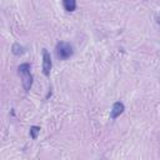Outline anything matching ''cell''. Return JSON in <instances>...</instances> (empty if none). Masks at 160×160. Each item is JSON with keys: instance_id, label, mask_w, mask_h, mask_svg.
Returning a JSON list of instances; mask_svg holds the SVG:
<instances>
[{"instance_id": "7", "label": "cell", "mask_w": 160, "mask_h": 160, "mask_svg": "<svg viewBox=\"0 0 160 160\" xmlns=\"http://www.w3.org/2000/svg\"><path fill=\"white\" fill-rule=\"evenodd\" d=\"M39 131H40V128H39V126H31V128H30V135H31V138H32V139H36Z\"/></svg>"}, {"instance_id": "1", "label": "cell", "mask_w": 160, "mask_h": 160, "mask_svg": "<svg viewBox=\"0 0 160 160\" xmlns=\"http://www.w3.org/2000/svg\"><path fill=\"white\" fill-rule=\"evenodd\" d=\"M18 71L21 75V82H22L24 89L26 91H29L30 88H31V85H32V76L30 74V64H28V62L21 64L18 68Z\"/></svg>"}, {"instance_id": "6", "label": "cell", "mask_w": 160, "mask_h": 160, "mask_svg": "<svg viewBox=\"0 0 160 160\" xmlns=\"http://www.w3.org/2000/svg\"><path fill=\"white\" fill-rule=\"evenodd\" d=\"M11 51L15 55H21V54H24V48L21 45H19V44H14L12 48H11Z\"/></svg>"}, {"instance_id": "5", "label": "cell", "mask_w": 160, "mask_h": 160, "mask_svg": "<svg viewBox=\"0 0 160 160\" xmlns=\"http://www.w3.org/2000/svg\"><path fill=\"white\" fill-rule=\"evenodd\" d=\"M62 5L65 10L68 11H74L76 9V1L75 0H62Z\"/></svg>"}, {"instance_id": "2", "label": "cell", "mask_w": 160, "mask_h": 160, "mask_svg": "<svg viewBox=\"0 0 160 160\" xmlns=\"http://www.w3.org/2000/svg\"><path fill=\"white\" fill-rule=\"evenodd\" d=\"M72 52H74L72 51V46L70 44H68V42H64V41L59 42L56 45V48H55V54L60 60H65V59L70 58L72 55Z\"/></svg>"}, {"instance_id": "3", "label": "cell", "mask_w": 160, "mask_h": 160, "mask_svg": "<svg viewBox=\"0 0 160 160\" xmlns=\"http://www.w3.org/2000/svg\"><path fill=\"white\" fill-rule=\"evenodd\" d=\"M51 66H52V62H51L50 54L48 52L46 49H44V50H42V72H44V75L48 76V75L50 74Z\"/></svg>"}, {"instance_id": "4", "label": "cell", "mask_w": 160, "mask_h": 160, "mask_svg": "<svg viewBox=\"0 0 160 160\" xmlns=\"http://www.w3.org/2000/svg\"><path fill=\"white\" fill-rule=\"evenodd\" d=\"M124 109H125V106H124V104H122V102H120V101H116V102H114V105H112V109H111V114H110V118H111V119H116V118H118L120 114H122Z\"/></svg>"}]
</instances>
